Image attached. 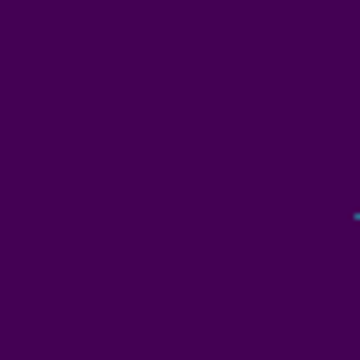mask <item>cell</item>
<instances>
[{
    "instance_id": "obj_1",
    "label": "cell",
    "mask_w": 360,
    "mask_h": 360,
    "mask_svg": "<svg viewBox=\"0 0 360 360\" xmlns=\"http://www.w3.org/2000/svg\"><path fill=\"white\" fill-rule=\"evenodd\" d=\"M354 225H360V208H354Z\"/></svg>"
}]
</instances>
